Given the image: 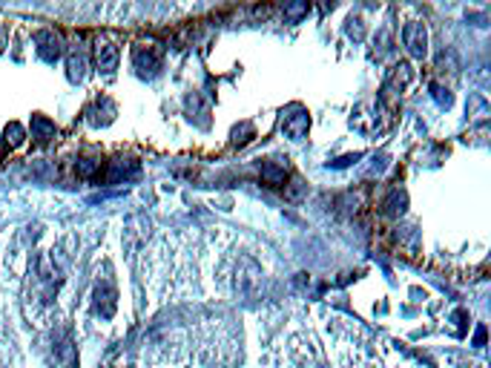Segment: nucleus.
Here are the masks:
<instances>
[{
    "mask_svg": "<svg viewBox=\"0 0 491 368\" xmlns=\"http://www.w3.org/2000/svg\"><path fill=\"white\" fill-rule=\"evenodd\" d=\"M351 127L365 136H373L380 133L385 127V118H382V107L380 104H371V101H362L353 113H351Z\"/></svg>",
    "mask_w": 491,
    "mask_h": 368,
    "instance_id": "f257e3e1",
    "label": "nucleus"
},
{
    "mask_svg": "<svg viewBox=\"0 0 491 368\" xmlns=\"http://www.w3.org/2000/svg\"><path fill=\"white\" fill-rule=\"evenodd\" d=\"M310 130V116H307V109L299 107V104H293L287 107L285 113H282V133L290 138V141H302Z\"/></svg>",
    "mask_w": 491,
    "mask_h": 368,
    "instance_id": "f03ea898",
    "label": "nucleus"
},
{
    "mask_svg": "<svg viewBox=\"0 0 491 368\" xmlns=\"http://www.w3.org/2000/svg\"><path fill=\"white\" fill-rule=\"evenodd\" d=\"M402 43L411 58L422 61L425 55H428V32H425V26L419 21H408L402 26Z\"/></svg>",
    "mask_w": 491,
    "mask_h": 368,
    "instance_id": "7ed1b4c3",
    "label": "nucleus"
},
{
    "mask_svg": "<svg viewBox=\"0 0 491 368\" xmlns=\"http://www.w3.org/2000/svg\"><path fill=\"white\" fill-rule=\"evenodd\" d=\"M411 84H414V67H411V63H397V67L388 72L385 84H382V92L402 95Z\"/></svg>",
    "mask_w": 491,
    "mask_h": 368,
    "instance_id": "20e7f679",
    "label": "nucleus"
},
{
    "mask_svg": "<svg viewBox=\"0 0 491 368\" xmlns=\"http://www.w3.org/2000/svg\"><path fill=\"white\" fill-rule=\"evenodd\" d=\"M161 58H164V52L158 46H135L133 50V63L141 75H155L161 69Z\"/></svg>",
    "mask_w": 491,
    "mask_h": 368,
    "instance_id": "39448f33",
    "label": "nucleus"
},
{
    "mask_svg": "<svg viewBox=\"0 0 491 368\" xmlns=\"http://www.w3.org/2000/svg\"><path fill=\"white\" fill-rule=\"evenodd\" d=\"M95 311L101 314L104 319H109L112 314H116V285H112V279H104V285L98 282V288H95Z\"/></svg>",
    "mask_w": 491,
    "mask_h": 368,
    "instance_id": "423d86ee",
    "label": "nucleus"
},
{
    "mask_svg": "<svg viewBox=\"0 0 491 368\" xmlns=\"http://www.w3.org/2000/svg\"><path fill=\"white\" fill-rule=\"evenodd\" d=\"M138 173V162H133V158H116V162L107 164V173H104V182L107 184H121L124 179H129V175Z\"/></svg>",
    "mask_w": 491,
    "mask_h": 368,
    "instance_id": "0eeeda50",
    "label": "nucleus"
},
{
    "mask_svg": "<svg viewBox=\"0 0 491 368\" xmlns=\"http://www.w3.org/2000/svg\"><path fill=\"white\" fill-rule=\"evenodd\" d=\"M35 41H38V55L43 58V61H58L61 58V38L55 35V32L52 29H43V32H38V35H35Z\"/></svg>",
    "mask_w": 491,
    "mask_h": 368,
    "instance_id": "6e6552de",
    "label": "nucleus"
},
{
    "mask_svg": "<svg viewBox=\"0 0 491 368\" xmlns=\"http://www.w3.org/2000/svg\"><path fill=\"white\" fill-rule=\"evenodd\" d=\"M118 58H121V52H118L116 43H98L95 46V63H98V69L101 72H107V75L116 72L118 69Z\"/></svg>",
    "mask_w": 491,
    "mask_h": 368,
    "instance_id": "1a4fd4ad",
    "label": "nucleus"
},
{
    "mask_svg": "<svg viewBox=\"0 0 491 368\" xmlns=\"http://www.w3.org/2000/svg\"><path fill=\"white\" fill-rule=\"evenodd\" d=\"M259 173H261V182L270 184V187H279V184L287 182V164L279 162V158H270V162H265Z\"/></svg>",
    "mask_w": 491,
    "mask_h": 368,
    "instance_id": "9d476101",
    "label": "nucleus"
},
{
    "mask_svg": "<svg viewBox=\"0 0 491 368\" xmlns=\"http://www.w3.org/2000/svg\"><path fill=\"white\" fill-rule=\"evenodd\" d=\"M55 136H58L55 121H49L46 116H32V138L38 144H49Z\"/></svg>",
    "mask_w": 491,
    "mask_h": 368,
    "instance_id": "9b49d317",
    "label": "nucleus"
},
{
    "mask_svg": "<svg viewBox=\"0 0 491 368\" xmlns=\"http://www.w3.org/2000/svg\"><path fill=\"white\" fill-rule=\"evenodd\" d=\"M3 141H6L9 150H18V147H23V141H26V130H23L21 124L12 121V124L6 127V133H3Z\"/></svg>",
    "mask_w": 491,
    "mask_h": 368,
    "instance_id": "f8f14e48",
    "label": "nucleus"
},
{
    "mask_svg": "<svg viewBox=\"0 0 491 368\" xmlns=\"http://www.w3.org/2000/svg\"><path fill=\"white\" fill-rule=\"evenodd\" d=\"M405 193H400V190H391L388 193V199L382 202V210L388 213V216H400L402 210H405Z\"/></svg>",
    "mask_w": 491,
    "mask_h": 368,
    "instance_id": "ddd939ff",
    "label": "nucleus"
},
{
    "mask_svg": "<svg viewBox=\"0 0 491 368\" xmlns=\"http://www.w3.org/2000/svg\"><path fill=\"white\" fill-rule=\"evenodd\" d=\"M67 67H69V78L72 81H80L84 78V67H87V58L80 50H72L69 52V61H67Z\"/></svg>",
    "mask_w": 491,
    "mask_h": 368,
    "instance_id": "4468645a",
    "label": "nucleus"
},
{
    "mask_svg": "<svg viewBox=\"0 0 491 368\" xmlns=\"http://www.w3.org/2000/svg\"><path fill=\"white\" fill-rule=\"evenodd\" d=\"M98 170H101V162H98V158H78V164H75V173L80 175V179H92Z\"/></svg>",
    "mask_w": 491,
    "mask_h": 368,
    "instance_id": "2eb2a0df",
    "label": "nucleus"
},
{
    "mask_svg": "<svg viewBox=\"0 0 491 368\" xmlns=\"http://www.w3.org/2000/svg\"><path fill=\"white\" fill-rule=\"evenodd\" d=\"M250 136H253V124H239L236 130H233V147H244V144L250 141Z\"/></svg>",
    "mask_w": 491,
    "mask_h": 368,
    "instance_id": "dca6fc26",
    "label": "nucleus"
},
{
    "mask_svg": "<svg viewBox=\"0 0 491 368\" xmlns=\"http://www.w3.org/2000/svg\"><path fill=\"white\" fill-rule=\"evenodd\" d=\"M307 3H293V6H285V21L287 23H299L302 18H305V14H307Z\"/></svg>",
    "mask_w": 491,
    "mask_h": 368,
    "instance_id": "f3484780",
    "label": "nucleus"
},
{
    "mask_svg": "<svg viewBox=\"0 0 491 368\" xmlns=\"http://www.w3.org/2000/svg\"><path fill=\"white\" fill-rule=\"evenodd\" d=\"M431 92H434V98H437V104H439V107H448V104H451L448 89H443V87H437V84H434V87H431Z\"/></svg>",
    "mask_w": 491,
    "mask_h": 368,
    "instance_id": "a211bd4d",
    "label": "nucleus"
},
{
    "mask_svg": "<svg viewBox=\"0 0 491 368\" xmlns=\"http://www.w3.org/2000/svg\"><path fill=\"white\" fill-rule=\"evenodd\" d=\"M356 158H359V153L356 155H345V158H336V162H331V167H348L351 162H356Z\"/></svg>",
    "mask_w": 491,
    "mask_h": 368,
    "instance_id": "6ab92c4d",
    "label": "nucleus"
}]
</instances>
